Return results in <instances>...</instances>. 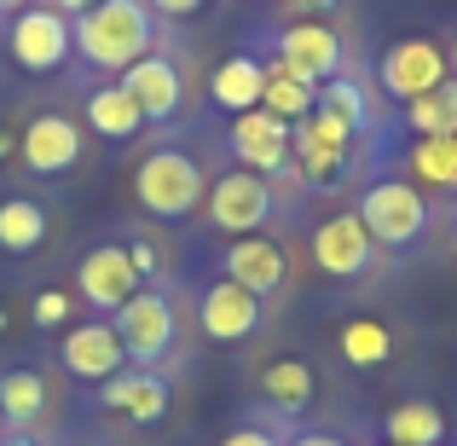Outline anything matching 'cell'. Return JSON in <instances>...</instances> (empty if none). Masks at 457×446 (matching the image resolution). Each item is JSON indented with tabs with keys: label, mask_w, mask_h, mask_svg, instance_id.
Returning <instances> with one entry per match:
<instances>
[{
	"label": "cell",
	"mask_w": 457,
	"mask_h": 446,
	"mask_svg": "<svg viewBox=\"0 0 457 446\" xmlns=\"http://www.w3.org/2000/svg\"><path fill=\"white\" fill-rule=\"evenodd\" d=\"M151 35H156V23H151L145 0H99V6H87L70 23L76 53L99 70H116V76L151 53Z\"/></svg>",
	"instance_id": "1"
},
{
	"label": "cell",
	"mask_w": 457,
	"mask_h": 446,
	"mask_svg": "<svg viewBox=\"0 0 457 446\" xmlns=\"http://www.w3.org/2000/svg\"><path fill=\"white\" fill-rule=\"evenodd\" d=\"M134 191H139V203H145L156 221H186V215L209 198V180H203L197 156H186V151H151L145 163L134 168Z\"/></svg>",
	"instance_id": "2"
},
{
	"label": "cell",
	"mask_w": 457,
	"mask_h": 446,
	"mask_svg": "<svg viewBox=\"0 0 457 446\" xmlns=\"http://www.w3.org/2000/svg\"><path fill=\"white\" fill-rule=\"evenodd\" d=\"M353 215L365 221L370 244H388V249H405L428 232V198L417 186H405V180H377V186H365V198H359Z\"/></svg>",
	"instance_id": "3"
},
{
	"label": "cell",
	"mask_w": 457,
	"mask_h": 446,
	"mask_svg": "<svg viewBox=\"0 0 457 446\" xmlns=\"http://www.w3.org/2000/svg\"><path fill=\"white\" fill-rule=\"evenodd\" d=\"M347 146H353V128L336 122L330 111H312L307 122L290 128V168L307 186H336L347 174Z\"/></svg>",
	"instance_id": "4"
},
{
	"label": "cell",
	"mask_w": 457,
	"mask_h": 446,
	"mask_svg": "<svg viewBox=\"0 0 457 446\" xmlns=\"http://www.w3.org/2000/svg\"><path fill=\"white\" fill-rule=\"evenodd\" d=\"M203 209H209V221L220 226L226 238H249V232H261V226L272 221V180L249 174V168H226V174L209 186Z\"/></svg>",
	"instance_id": "5"
},
{
	"label": "cell",
	"mask_w": 457,
	"mask_h": 446,
	"mask_svg": "<svg viewBox=\"0 0 457 446\" xmlns=\"http://www.w3.org/2000/svg\"><path fill=\"white\" fill-rule=\"evenodd\" d=\"M111 324H116V336H122L128 359H134L139 371L156 366V359L174 348V301H168L162 290H134L122 307L111 313Z\"/></svg>",
	"instance_id": "6"
},
{
	"label": "cell",
	"mask_w": 457,
	"mask_h": 446,
	"mask_svg": "<svg viewBox=\"0 0 457 446\" xmlns=\"http://www.w3.org/2000/svg\"><path fill=\"white\" fill-rule=\"evenodd\" d=\"M377 76H382V93H388V99H405V105H411V99H423V93H435L452 70H446V53H440L435 41L405 35V41H394L388 53H382Z\"/></svg>",
	"instance_id": "7"
},
{
	"label": "cell",
	"mask_w": 457,
	"mask_h": 446,
	"mask_svg": "<svg viewBox=\"0 0 457 446\" xmlns=\"http://www.w3.org/2000/svg\"><path fill=\"white\" fill-rule=\"evenodd\" d=\"M232 156H237V168H249V174H261V180H272V174H284L290 168V122H278L272 111H244V116H232Z\"/></svg>",
	"instance_id": "8"
},
{
	"label": "cell",
	"mask_w": 457,
	"mask_h": 446,
	"mask_svg": "<svg viewBox=\"0 0 457 446\" xmlns=\"http://www.w3.org/2000/svg\"><path fill=\"white\" fill-rule=\"evenodd\" d=\"M12 58H18L23 70H35V76H41V70H58L70 58V18L64 12H53V6H29V12H18V18H12Z\"/></svg>",
	"instance_id": "9"
},
{
	"label": "cell",
	"mask_w": 457,
	"mask_h": 446,
	"mask_svg": "<svg viewBox=\"0 0 457 446\" xmlns=\"http://www.w3.org/2000/svg\"><path fill=\"white\" fill-rule=\"evenodd\" d=\"M278 64L290 76L324 88L330 76H342V35L330 23H284L278 29Z\"/></svg>",
	"instance_id": "10"
},
{
	"label": "cell",
	"mask_w": 457,
	"mask_h": 446,
	"mask_svg": "<svg viewBox=\"0 0 457 446\" xmlns=\"http://www.w3.org/2000/svg\"><path fill=\"white\" fill-rule=\"evenodd\" d=\"M18 156L29 174H70L81 163V128L58 111L29 116V128L18 134Z\"/></svg>",
	"instance_id": "11"
},
{
	"label": "cell",
	"mask_w": 457,
	"mask_h": 446,
	"mask_svg": "<svg viewBox=\"0 0 457 446\" xmlns=\"http://www.w3.org/2000/svg\"><path fill=\"white\" fill-rule=\"evenodd\" d=\"M370 256H377V244H370L365 221H359L353 209L330 215V221L312 232V261H319V273H330V279H359V273L370 267Z\"/></svg>",
	"instance_id": "12"
},
{
	"label": "cell",
	"mask_w": 457,
	"mask_h": 446,
	"mask_svg": "<svg viewBox=\"0 0 457 446\" xmlns=\"http://www.w3.org/2000/svg\"><path fill=\"white\" fill-rule=\"evenodd\" d=\"M76 290L87 296L99 313H116V307H122V301L139 290V273H134V261H128V244L87 249V256H81V267H76Z\"/></svg>",
	"instance_id": "13"
},
{
	"label": "cell",
	"mask_w": 457,
	"mask_h": 446,
	"mask_svg": "<svg viewBox=\"0 0 457 446\" xmlns=\"http://www.w3.org/2000/svg\"><path fill=\"white\" fill-rule=\"evenodd\" d=\"M226 279L244 284L249 296H272V290L290 284V256H284V244L249 232V238H237V244H226Z\"/></svg>",
	"instance_id": "14"
},
{
	"label": "cell",
	"mask_w": 457,
	"mask_h": 446,
	"mask_svg": "<svg viewBox=\"0 0 457 446\" xmlns=\"http://www.w3.org/2000/svg\"><path fill=\"white\" fill-rule=\"evenodd\" d=\"M197 319H203V336H214V342H244V336L261 331V296H249L244 284L220 279V284L203 290Z\"/></svg>",
	"instance_id": "15"
},
{
	"label": "cell",
	"mask_w": 457,
	"mask_h": 446,
	"mask_svg": "<svg viewBox=\"0 0 457 446\" xmlns=\"http://www.w3.org/2000/svg\"><path fill=\"white\" fill-rule=\"evenodd\" d=\"M122 88L134 93V105L145 111V122H168V116L186 105V76H179L174 58H139V64L122 70Z\"/></svg>",
	"instance_id": "16"
},
{
	"label": "cell",
	"mask_w": 457,
	"mask_h": 446,
	"mask_svg": "<svg viewBox=\"0 0 457 446\" xmlns=\"http://www.w3.org/2000/svg\"><path fill=\"white\" fill-rule=\"evenodd\" d=\"M122 359H128V348H122V336H116V324H76V331L64 336V371L70 377H81V383H111L116 371H122Z\"/></svg>",
	"instance_id": "17"
},
{
	"label": "cell",
	"mask_w": 457,
	"mask_h": 446,
	"mask_svg": "<svg viewBox=\"0 0 457 446\" xmlns=\"http://www.w3.org/2000/svg\"><path fill=\"white\" fill-rule=\"evenodd\" d=\"M99 400L111 406V412H122V417H134V424H162L168 417V383L156 377V371H116L111 383L99 389Z\"/></svg>",
	"instance_id": "18"
},
{
	"label": "cell",
	"mask_w": 457,
	"mask_h": 446,
	"mask_svg": "<svg viewBox=\"0 0 457 446\" xmlns=\"http://www.w3.org/2000/svg\"><path fill=\"white\" fill-rule=\"evenodd\" d=\"M261 88H267V64H261V58H220L214 76H209V99L220 105V111H232V116L255 111Z\"/></svg>",
	"instance_id": "19"
},
{
	"label": "cell",
	"mask_w": 457,
	"mask_h": 446,
	"mask_svg": "<svg viewBox=\"0 0 457 446\" xmlns=\"http://www.w3.org/2000/svg\"><path fill=\"white\" fill-rule=\"evenodd\" d=\"M382 435L394 446H446V412L435 400H400L382 417Z\"/></svg>",
	"instance_id": "20"
},
{
	"label": "cell",
	"mask_w": 457,
	"mask_h": 446,
	"mask_svg": "<svg viewBox=\"0 0 457 446\" xmlns=\"http://www.w3.org/2000/svg\"><path fill=\"white\" fill-rule=\"evenodd\" d=\"M87 122H93V134H104V139H134L139 128H145V111L134 105V93H128L122 81H111V88L87 93Z\"/></svg>",
	"instance_id": "21"
},
{
	"label": "cell",
	"mask_w": 457,
	"mask_h": 446,
	"mask_svg": "<svg viewBox=\"0 0 457 446\" xmlns=\"http://www.w3.org/2000/svg\"><path fill=\"white\" fill-rule=\"evenodd\" d=\"M261 394H267V406H278V412H307L312 394H319V377H312L307 359H272L267 371H261Z\"/></svg>",
	"instance_id": "22"
},
{
	"label": "cell",
	"mask_w": 457,
	"mask_h": 446,
	"mask_svg": "<svg viewBox=\"0 0 457 446\" xmlns=\"http://www.w3.org/2000/svg\"><path fill=\"white\" fill-rule=\"evenodd\" d=\"M312 105H319V88L312 81H302V76H290V70L272 58L267 64V88H261V111H272L278 122H307L312 116Z\"/></svg>",
	"instance_id": "23"
},
{
	"label": "cell",
	"mask_w": 457,
	"mask_h": 446,
	"mask_svg": "<svg viewBox=\"0 0 457 446\" xmlns=\"http://www.w3.org/2000/svg\"><path fill=\"white\" fill-rule=\"evenodd\" d=\"M46 377L41 371H6L0 377V424H18V429H35L46 417Z\"/></svg>",
	"instance_id": "24"
},
{
	"label": "cell",
	"mask_w": 457,
	"mask_h": 446,
	"mask_svg": "<svg viewBox=\"0 0 457 446\" xmlns=\"http://www.w3.org/2000/svg\"><path fill=\"white\" fill-rule=\"evenodd\" d=\"M46 244V209L35 198H6L0 203V249L12 256H29Z\"/></svg>",
	"instance_id": "25"
},
{
	"label": "cell",
	"mask_w": 457,
	"mask_h": 446,
	"mask_svg": "<svg viewBox=\"0 0 457 446\" xmlns=\"http://www.w3.org/2000/svg\"><path fill=\"white\" fill-rule=\"evenodd\" d=\"M405 122L417 128V139H440V134H457V81L446 76L435 93L405 105Z\"/></svg>",
	"instance_id": "26"
},
{
	"label": "cell",
	"mask_w": 457,
	"mask_h": 446,
	"mask_svg": "<svg viewBox=\"0 0 457 446\" xmlns=\"http://www.w3.org/2000/svg\"><path fill=\"white\" fill-rule=\"evenodd\" d=\"M411 174L435 191H457V134L440 139H417L411 146Z\"/></svg>",
	"instance_id": "27"
},
{
	"label": "cell",
	"mask_w": 457,
	"mask_h": 446,
	"mask_svg": "<svg viewBox=\"0 0 457 446\" xmlns=\"http://www.w3.org/2000/svg\"><path fill=\"white\" fill-rule=\"evenodd\" d=\"M394 354V336L382 319H347L342 324V359L347 366H382Z\"/></svg>",
	"instance_id": "28"
},
{
	"label": "cell",
	"mask_w": 457,
	"mask_h": 446,
	"mask_svg": "<svg viewBox=\"0 0 457 446\" xmlns=\"http://www.w3.org/2000/svg\"><path fill=\"white\" fill-rule=\"evenodd\" d=\"M312 111H330L336 122H347L359 134V128L370 122V111H365V93H359V81H347V76H330L319 88V105H312Z\"/></svg>",
	"instance_id": "29"
},
{
	"label": "cell",
	"mask_w": 457,
	"mask_h": 446,
	"mask_svg": "<svg viewBox=\"0 0 457 446\" xmlns=\"http://www.w3.org/2000/svg\"><path fill=\"white\" fill-rule=\"evenodd\" d=\"M29 319L41 324V331L64 324V319H70V296H64V290H41V296H35V307H29Z\"/></svg>",
	"instance_id": "30"
},
{
	"label": "cell",
	"mask_w": 457,
	"mask_h": 446,
	"mask_svg": "<svg viewBox=\"0 0 457 446\" xmlns=\"http://www.w3.org/2000/svg\"><path fill=\"white\" fill-rule=\"evenodd\" d=\"M342 6V0H284V12H290V23H330V12Z\"/></svg>",
	"instance_id": "31"
},
{
	"label": "cell",
	"mask_w": 457,
	"mask_h": 446,
	"mask_svg": "<svg viewBox=\"0 0 457 446\" xmlns=\"http://www.w3.org/2000/svg\"><path fill=\"white\" fill-rule=\"evenodd\" d=\"M220 446H284V441L272 435V429H232Z\"/></svg>",
	"instance_id": "32"
},
{
	"label": "cell",
	"mask_w": 457,
	"mask_h": 446,
	"mask_svg": "<svg viewBox=\"0 0 457 446\" xmlns=\"http://www.w3.org/2000/svg\"><path fill=\"white\" fill-rule=\"evenodd\" d=\"M209 0H151V12H162V18H191V12H203Z\"/></svg>",
	"instance_id": "33"
},
{
	"label": "cell",
	"mask_w": 457,
	"mask_h": 446,
	"mask_svg": "<svg viewBox=\"0 0 457 446\" xmlns=\"http://www.w3.org/2000/svg\"><path fill=\"white\" fill-rule=\"evenodd\" d=\"M128 261H134L139 279H151V273H156V249L151 244H128Z\"/></svg>",
	"instance_id": "34"
},
{
	"label": "cell",
	"mask_w": 457,
	"mask_h": 446,
	"mask_svg": "<svg viewBox=\"0 0 457 446\" xmlns=\"http://www.w3.org/2000/svg\"><path fill=\"white\" fill-rule=\"evenodd\" d=\"M290 446H347L342 435H330V429H302V435H295Z\"/></svg>",
	"instance_id": "35"
},
{
	"label": "cell",
	"mask_w": 457,
	"mask_h": 446,
	"mask_svg": "<svg viewBox=\"0 0 457 446\" xmlns=\"http://www.w3.org/2000/svg\"><path fill=\"white\" fill-rule=\"evenodd\" d=\"M53 6H58V12H76V18H81V12H87V6H99V0H53Z\"/></svg>",
	"instance_id": "36"
},
{
	"label": "cell",
	"mask_w": 457,
	"mask_h": 446,
	"mask_svg": "<svg viewBox=\"0 0 457 446\" xmlns=\"http://www.w3.org/2000/svg\"><path fill=\"white\" fill-rule=\"evenodd\" d=\"M12 151H18V139H12V134H6V128H0V163H6V156H12Z\"/></svg>",
	"instance_id": "37"
},
{
	"label": "cell",
	"mask_w": 457,
	"mask_h": 446,
	"mask_svg": "<svg viewBox=\"0 0 457 446\" xmlns=\"http://www.w3.org/2000/svg\"><path fill=\"white\" fill-rule=\"evenodd\" d=\"M446 70H452V81H457V41H452V53H446Z\"/></svg>",
	"instance_id": "38"
},
{
	"label": "cell",
	"mask_w": 457,
	"mask_h": 446,
	"mask_svg": "<svg viewBox=\"0 0 457 446\" xmlns=\"http://www.w3.org/2000/svg\"><path fill=\"white\" fill-rule=\"evenodd\" d=\"M6 446H35V441H29V435H12V441H6Z\"/></svg>",
	"instance_id": "39"
},
{
	"label": "cell",
	"mask_w": 457,
	"mask_h": 446,
	"mask_svg": "<svg viewBox=\"0 0 457 446\" xmlns=\"http://www.w3.org/2000/svg\"><path fill=\"white\" fill-rule=\"evenodd\" d=\"M0 331H6V313H0Z\"/></svg>",
	"instance_id": "40"
},
{
	"label": "cell",
	"mask_w": 457,
	"mask_h": 446,
	"mask_svg": "<svg viewBox=\"0 0 457 446\" xmlns=\"http://www.w3.org/2000/svg\"><path fill=\"white\" fill-rule=\"evenodd\" d=\"M452 244H457V226H452Z\"/></svg>",
	"instance_id": "41"
},
{
	"label": "cell",
	"mask_w": 457,
	"mask_h": 446,
	"mask_svg": "<svg viewBox=\"0 0 457 446\" xmlns=\"http://www.w3.org/2000/svg\"><path fill=\"white\" fill-rule=\"evenodd\" d=\"M0 6H12V0H0Z\"/></svg>",
	"instance_id": "42"
},
{
	"label": "cell",
	"mask_w": 457,
	"mask_h": 446,
	"mask_svg": "<svg viewBox=\"0 0 457 446\" xmlns=\"http://www.w3.org/2000/svg\"><path fill=\"white\" fill-rule=\"evenodd\" d=\"M382 446H394V441H382Z\"/></svg>",
	"instance_id": "43"
}]
</instances>
